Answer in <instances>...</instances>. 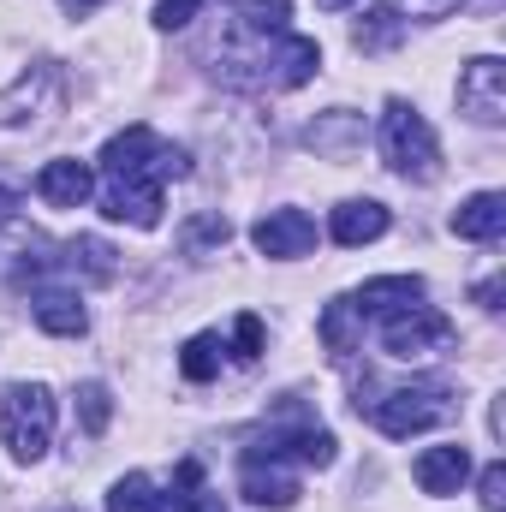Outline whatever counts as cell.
Returning <instances> with one entry per match:
<instances>
[{
	"label": "cell",
	"mask_w": 506,
	"mask_h": 512,
	"mask_svg": "<svg viewBox=\"0 0 506 512\" xmlns=\"http://www.w3.org/2000/svg\"><path fill=\"white\" fill-rule=\"evenodd\" d=\"M381 161L399 173V179H435L441 173V143H435V126L411 108V102H387L381 108Z\"/></svg>",
	"instance_id": "6da1fadb"
},
{
	"label": "cell",
	"mask_w": 506,
	"mask_h": 512,
	"mask_svg": "<svg viewBox=\"0 0 506 512\" xmlns=\"http://www.w3.org/2000/svg\"><path fill=\"white\" fill-rule=\"evenodd\" d=\"M0 435H6V453L18 465H36L54 441V393L42 382H18L6 387L0 399Z\"/></svg>",
	"instance_id": "7a4b0ae2"
},
{
	"label": "cell",
	"mask_w": 506,
	"mask_h": 512,
	"mask_svg": "<svg viewBox=\"0 0 506 512\" xmlns=\"http://www.w3.org/2000/svg\"><path fill=\"white\" fill-rule=\"evenodd\" d=\"M102 173H108V179H131V173L179 179V173H191V161H185V149L161 143L149 126H126L120 137H108V149H102Z\"/></svg>",
	"instance_id": "3957f363"
},
{
	"label": "cell",
	"mask_w": 506,
	"mask_h": 512,
	"mask_svg": "<svg viewBox=\"0 0 506 512\" xmlns=\"http://www.w3.org/2000/svg\"><path fill=\"white\" fill-rule=\"evenodd\" d=\"M376 429L381 435H393V441H405V435H423V429H441L447 417H453V393L435 382L423 387H399V393H387L376 399Z\"/></svg>",
	"instance_id": "277c9868"
},
{
	"label": "cell",
	"mask_w": 506,
	"mask_h": 512,
	"mask_svg": "<svg viewBox=\"0 0 506 512\" xmlns=\"http://www.w3.org/2000/svg\"><path fill=\"white\" fill-rule=\"evenodd\" d=\"M381 346H387V358L417 364V358H435V352L453 346V322L441 310H429V304H411V310L381 322Z\"/></svg>",
	"instance_id": "5b68a950"
},
{
	"label": "cell",
	"mask_w": 506,
	"mask_h": 512,
	"mask_svg": "<svg viewBox=\"0 0 506 512\" xmlns=\"http://www.w3.org/2000/svg\"><path fill=\"white\" fill-rule=\"evenodd\" d=\"M161 209H167V179L155 173H131V179H108L102 185V215L108 221H126V227H161Z\"/></svg>",
	"instance_id": "8992f818"
},
{
	"label": "cell",
	"mask_w": 506,
	"mask_h": 512,
	"mask_svg": "<svg viewBox=\"0 0 506 512\" xmlns=\"http://www.w3.org/2000/svg\"><path fill=\"white\" fill-rule=\"evenodd\" d=\"M459 114L477 120V126H501L506 120V66L495 54L465 60V72H459Z\"/></svg>",
	"instance_id": "52a82bcc"
},
{
	"label": "cell",
	"mask_w": 506,
	"mask_h": 512,
	"mask_svg": "<svg viewBox=\"0 0 506 512\" xmlns=\"http://www.w3.org/2000/svg\"><path fill=\"white\" fill-rule=\"evenodd\" d=\"M251 245L274 262H292V256H310L316 251V221L304 209H268L262 221L251 227Z\"/></svg>",
	"instance_id": "ba28073f"
},
{
	"label": "cell",
	"mask_w": 506,
	"mask_h": 512,
	"mask_svg": "<svg viewBox=\"0 0 506 512\" xmlns=\"http://www.w3.org/2000/svg\"><path fill=\"white\" fill-rule=\"evenodd\" d=\"M36 197L48 203V209H84L90 197H96V167L90 161H48L42 173H36Z\"/></svg>",
	"instance_id": "9c48e42d"
},
{
	"label": "cell",
	"mask_w": 506,
	"mask_h": 512,
	"mask_svg": "<svg viewBox=\"0 0 506 512\" xmlns=\"http://www.w3.org/2000/svg\"><path fill=\"white\" fill-rule=\"evenodd\" d=\"M411 304H423V280L417 274H381V280H364L358 292H352V310L358 316H399V310H411Z\"/></svg>",
	"instance_id": "30bf717a"
},
{
	"label": "cell",
	"mask_w": 506,
	"mask_h": 512,
	"mask_svg": "<svg viewBox=\"0 0 506 512\" xmlns=\"http://www.w3.org/2000/svg\"><path fill=\"white\" fill-rule=\"evenodd\" d=\"M411 477H417L423 495H459L465 477H471V453L465 447H429V453H417Z\"/></svg>",
	"instance_id": "8fae6325"
},
{
	"label": "cell",
	"mask_w": 506,
	"mask_h": 512,
	"mask_svg": "<svg viewBox=\"0 0 506 512\" xmlns=\"http://www.w3.org/2000/svg\"><path fill=\"white\" fill-rule=\"evenodd\" d=\"M453 233L471 239V245H495V239L506 233V197L501 191H477V197H465V203L453 209Z\"/></svg>",
	"instance_id": "7c38bea8"
},
{
	"label": "cell",
	"mask_w": 506,
	"mask_h": 512,
	"mask_svg": "<svg viewBox=\"0 0 506 512\" xmlns=\"http://www.w3.org/2000/svg\"><path fill=\"white\" fill-rule=\"evenodd\" d=\"M328 233H334V245H346V251L376 245L381 233H387V209H381L376 197H352V203H340V209H334Z\"/></svg>",
	"instance_id": "4fadbf2b"
},
{
	"label": "cell",
	"mask_w": 506,
	"mask_h": 512,
	"mask_svg": "<svg viewBox=\"0 0 506 512\" xmlns=\"http://www.w3.org/2000/svg\"><path fill=\"white\" fill-rule=\"evenodd\" d=\"M30 316H36L42 334H60V340H78V334L90 328V310L78 304V292H60V286L36 292V298H30Z\"/></svg>",
	"instance_id": "5bb4252c"
},
{
	"label": "cell",
	"mask_w": 506,
	"mask_h": 512,
	"mask_svg": "<svg viewBox=\"0 0 506 512\" xmlns=\"http://www.w3.org/2000/svg\"><path fill=\"white\" fill-rule=\"evenodd\" d=\"M239 489H245V501L251 507H268V512H286V507H298V483L268 459H245V477H239Z\"/></svg>",
	"instance_id": "9a60e30c"
},
{
	"label": "cell",
	"mask_w": 506,
	"mask_h": 512,
	"mask_svg": "<svg viewBox=\"0 0 506 512\" xmlns=\"http://www.w3.org/2000/svg\"><path fill=\"white\" fill-rule=\"evenodd\" d=\"M268 66H280L274 78H280L286 90H298V84H310V78H316V66H322V48H316L310 36H286V42H280V54H274Z\"/></svg>",
	"instance_id": "2e32d148"
},
{
	"label": "cell",
	"mask_w": 506,
	"mask_h": 512,
	"mask_svg": "<svg viewBox=\"0 0 506 512\" xmlns=\"http://www.w3.org/2000/svg\"><path fill=\"white\" fill-rule=\"evenodd\" d=\"M161 507H167V495L155 489L149 471H131V477H120L108 489V512H161Z\"/></svg>",
	"instance_id": "e0dca14e"
},
{
	"label": "cell",
	"mask_w": 506,
	"mask_h": 512,
	"mask_svg": "<svg viewBox=\"0 0 506 512\" xmlns=\"http://www.w3.org/2000/svg\"><path fill=\"white\" fill-rule=\"evenodd\" d=\"M179 370H185V382H209V376L221 370V340H215V334H197V340H185V352H179Z\"/></svg>",
	"instance_id": "ac0fdd59"
},
{
	"label": "cell",
	"mask_w": 506,
	"mask_h": 512,
	"mask_svg": "<svg viewBox=\"0 0 506 512\" xmlns=\"http://www.w3.org/2000/svg\"><path fill=\"white\" fill-rule=\"evenodd\" d=\"M227 239H233V227H227V215H197V221L185 227V256H197V262H203L209 251H221Z\"/></svg>",
	"instance_id": "d6986e66"
},
{
	"label": "cell",
	"mask_w": 506,
	"mask_h": 512,
	"mask_svg": "<svg viewBox=\"0 0 506 512\" xmlns=\"http://www.w3.org/2000/svg\"><path fill=\"white\" fill-rule=\"evenodd\" d=\"M352 298H334L328 310H322V340L334 346V352H352Z\"/></svg>",
	"instance_id": "ffe728a7"
},
{
	"label": "cell",
	"mask_w": 506,
	"mask_h": 512,
	"mask_svg": "<svg viewBox=\"0 0 506 512\" xmlns=\"http://www.w3.org/2000/svg\"><path fill=\"white\" fill-rule=\"evenodd\" d=\"M78 411H84V429H90V435H102V429H108V417H114L108 387H102V382H84V387H78Z\"/></svg>",
	"instance_id": "44dd1931"
},
{
	"label": "cell",
	"mask_w": 506,
	"mask_h": 512,
	"mask_svg": "<svg viewBox=\"0 0 506 512\" xmlns=\"http://www.w3.org/2000/svg\"><path fill=\"white\" fill-rule=\"evenodd\" d=\"M286 18H292V0H251L245 6V24L251 30H286Z\"/></svg>",
	"instance_id": "7402d4cb"
},
{
	"label": "cell",
	"mask_w": 506,
	"mask_h": 512,
	"mask_svg": "<svg viewBox=\"0 0 506 512\" xmlns=\"http://www.w3.org/2000/svg\"><path fill=\"white\" fill-rule=\"evenodd\" d=\"M72 262H84L96 280H114V251H108L102 239H78V245H72Z\"/></svg>",
	"instance_id": "603a6c76"
},
{
	"label": "cell",
	"mask_w": 506,
	"mask_h": 512,
	"mask_svg": "<svg viewBox=\"0 0 506 512\" xmlns=\"http://www.w3.org/2000/svg\"><path fill=\"white\" fill-rule=\"evenodd\" d=\"M203 12V0H155V30H185Z\"/></svg>",
	"instance_id": "cb8c5ba5"
},
{
	"label": "cell",
	"mask_w": 506,
	"mask_h": 512,
	"mask_svg": "<svg viewBox=\"0 0 506 512\" xmlns=\"http://www.w3.org/2000/svg\"><path fill=\"white\" fill-rule=\"evenodd\" d=\"M477 495H483V507L489 512H506V465H483V477H477Z\"/></svg>",
	"instance_id": "d4e9b609"
},
{
	"label": "cell",
	"mask_w": 506,
	"mask_h": 512,
	"mask_svg": "<svg viewBox=\"0 0 506 512\" xmlns=\"http://www.w3.org/2000/svg\"><path fill=\"white\" fill-rule=\"evenodd\" d=\"M256 352H262V322H256V316H239V322H233V358L251 364Z\"/></svg>",
	"instance_id": "484cf974"
},
{
	"label": "cell",
	"mask_w": 506,
	"mask_h": 512,
	"mask_svg": "<svg viewBox=\"0 0 506 512\" xmlns=\"http://www.w3.org/2000/svg\"><path fill=\"white\" fill-rule=\"evenodd\" d=\"M465 0H393V12H405V18H447V12H459Z\"/></svg>",
	"instance_id": "4316f807"
},
{
	"label": "cell",
	"mask_w": 506,
	"mask_h": 512,
	"mask_svg": "<svg viewBox=\"0 0 506 512\" xmlns=\"http://www.w3.org/2000/svg\"><path fill=\"white\" fill-rule=\"evenodd\" d=\"M477 304H483V310H501V280H483V286H477Z\"/></svg>",
	"instance_id": "83f0119b"
},
{
	"label": "cell",
	"mask_w": 506,
	"mask_h": 512,
	"mask_svg": "<svg viewBox=\"0 0 506 512\" xmlns=\"http://www.w3.org/2000/svg\"><path fill=\"white\" fill-rule=\"evenodd\" d=\"M18 215V185H0V227Z\"/></svg>",
	"instance_id": "f1b7e54d"
},
{
	"label": "cell",
	"mask_w": 506,
	"mask_h": 512,
	"mask_svg": "<svg viewBox=\"0 0 506 512\" xmlns=\"http://www.w3.org/2000/svg\"><path fill=\"white\" fill-rule=\"evenodd\" d=\"M185 507L191 512H221V501H215V495H185Z\"/></svg>",
	"instance_id": "f546056e"
},
{
	"label": "cell",
	"mask_w": 506,
	"mask_h": 512,
	"mask_svg": "<svg viewBox=\"0 0 506 512\" xmlns=\"http://www.w3.org/2000/svg\"><path fill=\"white\" fill-rule=\"evenodd\" d=\"M60 6H66V12H72V18H90V12H96V6H102V0H60Z\"/></svg>",
	"instance_id": "4dcf8cb0"
},
{
	"label": "cell",
	"mask_w": 506,
	"mask_h": 512,
	"mask_svg": "<svg viewBox=\"0 0 506 512\" xmlns=\"http://www.w3.org/2000/svg\"><path fill=\"white\" fill-rule=\"evenodd\" d=\"M316 6H328V12H340V6H352V0H316Z\"/></svg>",
	"instance_id": "1f68e13d"
}]
</instances>
